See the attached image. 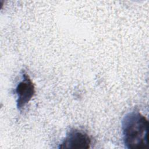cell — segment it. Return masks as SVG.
<instances>
[{
	"label": "cell",
	"instance_id": "obj_1",
	"mask_svg": "<svg viewBox=\"0 0 149 149\" xmlns=\"http://www.w3.org/2000/svg\"><path fill=\"white\" fill-rule=\"evenodd\" d=\"M123 143L129 149L145 148L148 146V121L140 112L127 113L122 121Z\"/></svg>",
	"mask_w": 149,
	"mask_h": 149
},
{
	"label": "cell",
	"instance_id": "obj_2",
	"mask_svg": "<svg viewBox=\"0 0 149 149\" xmlns=\"http://www.w3.org/2000/svg\"><path fill=\"white\" fill-rule=\"evenodd\" d=\"M15 93L17 95V108L21 111L35 94L34 85L25 71L22 73V80L17 84Z\"/></svg>",
	"mask_w": 149,
	"mask_h": 149
},
{
	"label": "cell",
	"instance_id": "obj_3",
	"mask_svg": "<svg viewBox=\"0 0 149 149\" xmlns=\"http://www.w3.org/2000/svg\"><path fill=\"white\" fill-rule=\"evenodd\" d=\"M90 144L91 139L86 133L76 129H71L59 144V148L86 149L90 147Z\"/></svg>",
	"mask_w": 149,
	"mask_h": 149
}]
</instances>
